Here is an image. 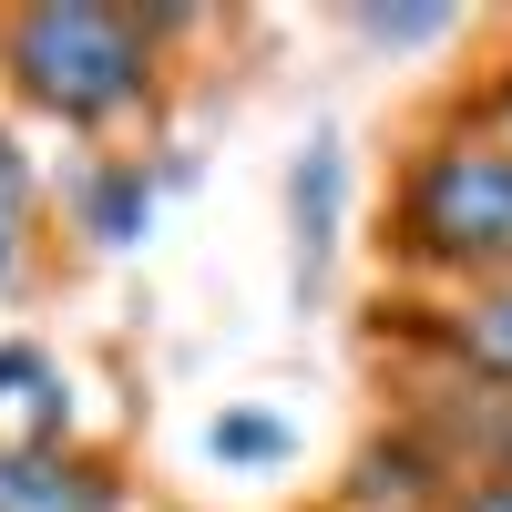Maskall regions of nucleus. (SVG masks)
Returning <instances> with one entry per match:
<instances>
[{"mask_svg": "<svg viewBox=\"0 0 512 512\" xmlns=\"http://www.w3.org/2000/svg\"><path fill=\"white\" fill-rule=\"evenodd\" d=\"M492 134L512 144V72H502V93H492Z\"/></svg>", "mask_w": 512, "mask_h": 512, "instance_id": "nucleus-10", "label": "nucleus"}, {"mask_svg": "<svg viewBox=\"0 0 512 512\" xmlns=\"http://www.w3.org/2000/svg\"><path fill=\"white\" fill-rule=\"evenodd\" d=\"M216 451H277V431L267 420H236V431H216Z\"/></svg>", "mask_w": 512, "mask_h": 512, "instance_id": "nucleus-8", "label": "nucleus"}, {"mask_svg": "<svg viewBox=\"0 0 512 512\" xmlns=\"http://www.w3.org/2000/svg\"><path fill=\"white\" fill-rule=\"evenodd\" d=\"M369 41H441V11H359Z\"/></svg>", "mask_w": 512, "mask_h": 512, "instance_id": "nucleus-6", "label": "nucleus"}, {"mask_svg": "<svg viewBox=\"0 0 512 512\" xmlns=\"http://www.w3.org/2000/svg\"><path fill=\"white\" fill-rule=\"evenodd\" d=\"M0 512H123L103 461H72L62 441H0Z\"/></svg>", "mask_w": 512, "mask_h": 512, "instance_id": "nucleus-3", "label": "nucleus"}, {"mask_svg": "<svg viewBox=\"0 0 512 512\" xmlns=\"http://www.w3.org/2000/svg\"><path fill=\"white\" fill-rule=\"evenodd\" d=\"M0 72L31 113L72 123H123L154 93V21L93 11V0H52V11H0Z\"/></svg>", "mask_w": 512, "mask_h": 512, "instance_id": "nucleus-2", "label": "nucleus"}, {"mask_svg": "<svg viewBox=\"0 0 512 512\" xmlns=\"http://www.w3.org/2000/svg\"><path fill=\"white\" fill-rule=\"evenodd\" d=\"M441 512H512V472H472V482H461Z\"/></svg>", "mask_w": 512, "mask_h": 512, "instance_id": "nucleus-7", "label": "nucleus"}, {"mask_svg": "<svg viewBox=\"0 0 512 512\" xmlns=\"http://www.w3.org/2000/svg\"><path fill=\"white\" fill-rule=\"evenodd\" d=\"M0 267H11V164H0Z\"/></svg>", "mask_w": 512, "mask_h": 512, "instance_id": "nucleus-9", "label": "nucleus"}, {"mask_svg": "<svg viewBox=\"0 0 512 512\" xmlns=\"http://www.w3.org/2000/svg\"><path fill=\"white\" fill-rule=\"evenodd\" d=\"M390 256L451 287L512 277V144L502 134H441L400 164L390 195Z\"/></svg>", "mask_w": 512, "mask_h": 512, "instance_id": "nucleus-1", "label": "nucleus"}, {"mask_svg": "<svg viewBox=\"0 0 512 512\" xmlns=\"http://www.w3.org/2000/svg\"><path fill=\"white\" fill-rule=\"evenodd\" d=\"M328 216H338V144H318L308 175H297V236H308V277H318V256H328Z\"/></svg>", "mask_w": 512, "mask_h": 512, "instance_id": "nucleus-5", "label": "nucleus"}, {"mask_svg": "<svg viewBox=\"0 0 512 512\" xmlns=\"http://www.w3.org/2000/svg\"><path fill=\"white\" fill-rule=\"evenodd\" d=\"M441 349L472 369V379H492V390H512V277H492V287H461L451 308H441Z\"/></svg>", "mask_w": 512, "mask_h": 512, "instance_id": "nucleus-4", "label": "nucleus"}]
</instances>
